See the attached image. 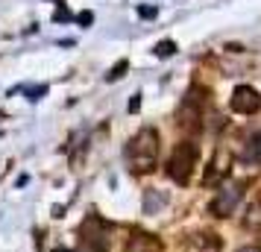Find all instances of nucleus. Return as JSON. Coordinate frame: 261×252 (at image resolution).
<instances>
[{
    "mask_svg": "<svg viewBox=\"0 0 261 252\" xmlns=\"http://www.w3.org/2000/svg\"><path fill=\"white\" fill-rule=\"evenodd\" d=\"M165 205H167V193L155 191V188L144 191V214H159Z\"/></svg>",
    "mask_w": 261,
    "mask_h": 252,
    "instance_id": "nucleus-8",
    "label": "nucleus"
},
{
    "mask_svg": "<svg viewBox=\"0 0 261 252\" xmlns=\"http://www.w3.org/2000/svg\"><path fill=\"white\" fill-rule=\"evenodd\" d=\"M138 106H141V100H138V94L132 97V103H129V111H138Z\"/></svg>",
    "mask_w": 261,
    "mask_h": 252,
    "instance_id": "nucleus-17",
    "label": "nucleus"
},
{
    "mask_svg": "<svg viewBox=\"0 0 261 252\" xmlns=\"http://www.w3.org/2000/svg\"><path fill=\"white\" fill-rule=\"evenodd\" d=\"M159 144L162 141H159V132H155L153 126L141 129L126 144L123 156H126V164H129L132 173H150V170H155V164H159V150H162Z\"/></svg>",
    "mask_w": 261,
    "mask_h": 252,
    "instance_id": "nucleus-1",
    "label": "nucleus"
},
{
    "mask_svg": "<svg viewBox=\"0 0 261 252\" xmlns=\"http://www.w3.org/2000/svg\"><path fill=\"white\" fill-rule=\"evenodd\" d=\"M76 21H80V24H83V26H88V24H91V21H94V15H91V12H83V15H80V18H76Z\"/></svg>",
    "mask_w": 261,
    "mask_h": 252,
    "instance_id": "nucleus-15",
    "label": "nucleus"
},
{
    "mask_svg": "<svg viewBox=\"0 0 261 252\" xmlns=\"http://www.w3.org/2000/svg\"><path fill=\"white\" fill-rule=\"evenodd\" d=\"M261 108V94L252 85H238L232 91V111L238 115H255Z\"/></svg>",
    "mask_w": 261,
    "mask_h": 252,
    "instance_id": "nucleus-4",
    "label": "nucleus"
},
{
    "mask_svg": "<svg viewBox=\"0 0 261 252\" xmlns=\"http://www.w3.org/2000/svg\"><path fill=\"white\" fill-rule=\"evenodd\" d=\"M80 238H83V243H80V252H109L106 235H103V232H91V226H88V223L83 226Z\"/></svg>",
    "mask_w": 261,
    "mask_h": 252,
    "instance_id": "nucleus-7",
    "label": "nucleus"
},
{
    "mask_svg": "<svg viewBox=\"0 0 261 252\" xmlns=\"http://www.w3.org/2000/svg\"><path fill=\"white\" fill-rule=\"evenodd\" d=\"M126 68H129V65H126V62H120V65H115V68H112V73H109L106 79H109V82H115V79H118V76H123V71H126Z\"/></svg>",
    "mask_w": 261,
    "mask_h": 252,
    "instance_id": "nucleus-13",
    "label": "nucleus"
},
{
    "mask_svg": "<svg viewBox=\"0 0 261 252\" xmlns=\"http://www.w3.org/2000/svg\"><path fill=\"white\" fill-rule=\"evenodd\" d=\"M241 197H244V185H241V182H238V185H223L220 191L214 193L212 205H208L212 217H232L238 203H241Z\"/></svg>",
    "mask_w": 261,
    "mask_h": 252,
    "instance_id": "nucleus-3",
    "label": "nucleus"
},
{
    "mask_svg": "<svg viewBox=\"0 0 261 252\" xmlns=\"http://www.w3.org/2000/svg\"><path fill=\"white\" fill-rule=\"evenodd\" d=\"M229 164H232V156H229L226 150H217V156H214L212 164H208V173L202 176V185H205V188L220 185V182L229 176Z\"/></svg>",
    "mask_w": 261,
    "mask_h": 252,
    "instance_id": "nucleus-6",
    "label": "nucleus"
},
{
    "mask_svg": "<svg viewBox=\"0 0 261 252\" xmlns=\"http://www.w3.org/2000/svg\"><path fill=\"white\" fill-rule=\"evenodd\" d=\"M44 91H47L44 85H38V88H27V97H30V100H38V94H44Z\"/></svg>",
    "mask_w": 261,
    "mask_h": 252,
    "instance_id": "nucleus-14",
    "label": "nucleus"
},
{
    "mask_svg": "<svg viewBox=\"0 0 261 252\" xmlns=\"http://www.w3.org/2000/svg\"><path fill=\"white\" fill-rule=\"evenodd\" d=\"M238 252H261V246H241Z\"/></svg>",
    "mask_w": 261,
    "mask_h": 252,
    "instance_id": "nucleus-18",
    "label": "nucleus"
},
{
    "mask_svg": "<svg viewBox=\"0 0 261 252\" xmlns=\"http://www.w3.org/2000/svg\"><path fill=\"white\" fill-rule=\"evenodd\" d=\"M244 229H249V232H258L261 229V203H252L247 208V214H244Z\"/></svg>",
    "mask_w": 261,
    "mask_h": 252,
    "instance_id": "nucleus-11",
    "label": "nucleus"
},
{
    "mask_svg": "<svg viewBox=\"0 0 261 252\" xmlns=\"http://www.w3.org/2000/svg\"><path fill=\"white\" fill-rule=\"evenodd\" d=\"M241 158L249 161V164H261V135L249 138L247 147H244V153H241Z\"/></svg>",
    "mask_w": 261,
    "mask_h": 252,
    "instance_id": "nucleus-10",
    "label": "nucleus"
},
{
    "mask_svg": "<svg viewBox=\"0 0 261 252\" xmlns=\"http://www.w3.org/2000/svg\"><path fill=\"white\" fill-rule=\"evenodd\" d=\"M173 53H176V44H173V41H159V44H155V56H159V59L173 56Z\"/></svg>",
    "mask_w": 261,
    "mask_h": 252,
    "instance_id": "nucleus-12",
    "label": "nucleus"
},
{
    "mask_svg": "<svg viewBox=\"0 0 261 252\" xmlns=\"http://www.w3.org/2000/svg\"><path fill=\"white\" fill-rule=\"evenodd\" d=\"M223 249V238L214 232H197L188 235V240L182 243V252H220Z\"/></svg>",
    "mask_w": 261,
    "mask_h": 252,
    "instance_id": "nucleus-5",
    "label": "nucleus"
},
{
    "mask_svg": "<svg viewBox=\"0 0 261 252\" xmlns=\"http://www.w3.org/2000/svg\"><path fill=\"white\" fill-rule=\"evenodd\" d=\"M200 161V147L194 141H179L173 150H170V158H167V176L176 182V185H188L191 173Z\"/></svg>",
    "mask_w": 261,
    "mask_h": 252,
    "instance_id": "nucleus-2",
    "label": "nucleus"
},
{
    "mask_svg": "<svg viewBox=\"0 0 261 252\" xmlns=\"http://www.w3.org/2000/svg\"><path fill=\"white\" fill-rule=\"evenodd\" d=\"M129 252H162V240H155L153 235H135Z\"/></svg>",
    "mask_w": 261,
    "mask_h": 252,
    "instance_id": "nucleus-9",
    "label": "nucleus"
},
{
    "mask_svg": "<svg viewBox=\"0 0 261 252\" xmlns=\"http://www.w3.org/2000/svg\"><path fill=\"white\" fill-rule=\"evenodd\" d=\"M138 15H141V18H155V9H144V6H141V9H138Z\"/></svg>",
    "mask_w": 261,
    "mask_h": 252,
    "instance_id": "nucleus-16",
    "label": "nucleus"
}]
</instances>
